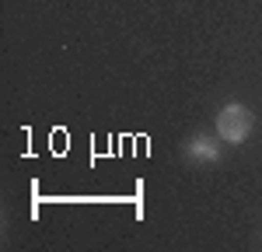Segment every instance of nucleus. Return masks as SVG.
<instances>
[{"label": "nucleus", "instance_id": "obj_1", "mask_svg": "<svg viewBox=\"0 0 262 252\" xmlns=\"http://www.w3.org/2000/svg\"><path fill=\"white\" fill-rule=\"evenodd\" d=\"M255 130V116H252V109L242 102H227L217 112V137L227 140V144H242L248 140V133Z\"/></svg>", "mask_w": 262, "mask_h": 252}, {"label": "nucleus", "instance_id": "obj_2", "mask_svg": "<svg viewBox=\"0 0 262 252\" xmlns=\"http://www.w3.org/2000/svg\"><path fill=\"white\" fill-rule=\"evenodd\" d=\"M185 158L192 165H213V161H221V144L213 137H192L185 144Z\"/></svg>", "mask_w": 262, "mask_h": 252}]
</instances>
